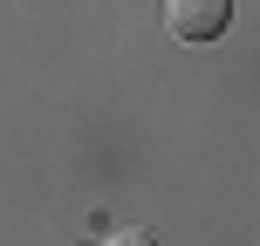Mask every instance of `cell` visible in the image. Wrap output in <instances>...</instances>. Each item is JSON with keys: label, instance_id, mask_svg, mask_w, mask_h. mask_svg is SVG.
<instances>
[{"label": "cell", "instance_id": "1", "mask_svg": "<svg viewBox=\"0 0 260 246\" xmlns=\"http://www.w3.org/2000/svg\"><path fill=\"white\" fill-rule=\"evenodd\" d=\"M233 21V0H165V27L178 41H219Z\"/></svg>", "mask_w": 260, "mask_h": 246}, {"label": "cell", "instance_id": "2", "mask_svg": "<svg viewBox=\"0 0 260 246\" xmlns=\"http://www.w3.org/2000/svg\"><path fill=\"white\" fill-rule=\"evenodd\" d=\"M103 246H157V239H151V233H144V226H123V233H110Z\"/></svg>", "mask_w": 260, "mask_h": 246}]
</instances>
